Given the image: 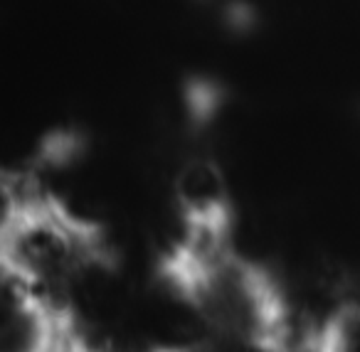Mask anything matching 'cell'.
Listing matches in <instances>:
<instances>
[{
	"label": "cell",
	"mask_w": 360,
	"mask_h": 352,
	"mask_svg": "<svg viewBox=\"0 0 360 352\" xmlns=\"http://www.w3.org/2000/svg\"><path fill=\"white\" fill-rule=\"evenodd\" d=\"M316 352H360V296L338 303L321 330Z\"/></svg>",
	"instance_id": "3957f363"
},
{
	"label": "cell",
	"mask_w": 360,
	"mask_h": 352,
	"mask_svg": "<svg viewBox=\"0 0 360 352\" xmlns=\"http://www.w3.org/2000/svg\"><path fill=\"white\" fill-rule=\"evenodd\" d=\"M178 214L188 229H225L230 193L220 165L210 158H191L175 175Z\"/></svg>",
	"instance_id": "7a4b0ae2"
},
{
	"label": "cell",
	"mask_w": 360,
	"mask_h": 352,
	"mask_svg": "<svg viewBox=\"0 0 360 352\" xmlns=\"http://www.w3.org/2000/svg\"><path fill=\"white\" fill-rule=\"evenodd\" d=\"M67 342H70V340H67ZM65 352H79V350H75L72 345H67V350H65Z\"/></svg>",
	"instance_id": "277c9868"
},
{
	"label": "cell",
	"mask_w": 360,
	"mask_h": 352,
	"mask_svg": "<svg viewBox=\"0 0 360 352\" xmlns=\"http://www.w3.org/2000/svg\"><path fill=\"white\" fill-rule=\"evenodd\" d=\"M3 320L0 352H65L67 330L62 320L32 296L18 278L3 271Z\"/></svg>",
	"instance_id": "6da1fadb"
}]
</instances>
